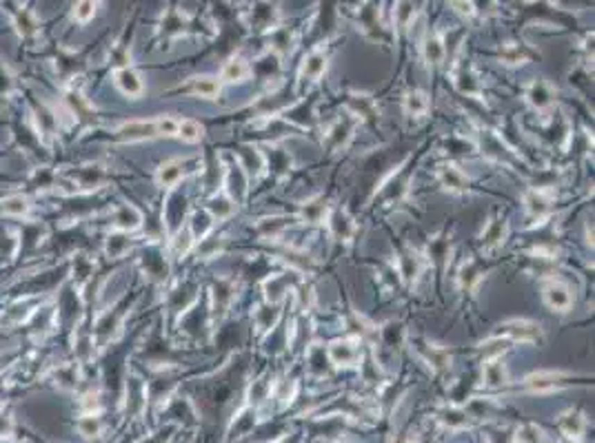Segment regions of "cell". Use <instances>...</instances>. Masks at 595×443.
<instances>
[{
    "instance_id": "obj_1",
    "label": "cell",
    "mask_w": 595,
    "mask_h": 443,
    "mask_svg": "<svg viewBox=\"0 0 595 443\" xmlns=\"http://www.w3.org/2000/svg\"><path fill=\"white\" fill-rule=\"evenodd\" d=\"M178 131V120L169 118V116H160L153 120H131L120 124L116 129L118 138L125 142H138V140H151V138H160V135H167L171 138Z\"/></svg>"
},
{
    "instance_id": "obj_2",
    "label": "cell",
    "mask_w": 595,
    "mask_h": 443,
    "mask_svg": "<svg viewBox=\"0 0 595 443\" xmlns=\"http://www.w3.org/2000/svg\"><path fill=\"white\" fill-rule=\"evenodd\" d=\"M496 337H504L509 342H524V344H542L544 342V331L540 324L529 322V320H509L498 326V331L493 333Z\"/></svg>"
},
{
    "instance_id": "obj_3",
    "label": "cell",
    "mask_w": 595,
    "mask_h": 443,
    "mask_svg": "<svg viewBox=\"0 0 595 443\" xmlns=\"http://www.w3.org/2000/svg\"><path fill=\"white\" fill-rule=\"evenodd\" d=\"M542 299L551 311L555 313H567L573 306V295L564 281L560 279H548L542 286Z\"/></svg>"
},
{
    "instance_id": "obj_4",
    "label": "cell",
    "mask_w": 595,
    "mask_h": 443,
    "mask_svg": "<svg viewBox=\"0 0 595 443\" xmlns=\"http://www.w3.org/2000/svg\"><path fill=\"white\" fill-rule=\"evenodd\" d=\"M327 357L333 366L349 368L362 359V353H360V346H358V339H335L327 348Z\"/></svg>"
},
{
    "instance_id": "obj_5",
    "label": "cell",
    "mask_w": 595,
    "mask_h": 443,
    "mask_svg": "<svg viewBox=\"0 0 595 443\" xmlns=\"http://www.w3.org/2000/svg\"><path fill=\"white\" fill-rule=\"evenodd\" d=\"M567 377L569 374L562 370H537V372H531L529 377L524 379V385L535 394H546V392H553V390L562 388Z\"/></svg>"
},
{
    "instance_id": "obj_6",
    "label": "cell",
    "mask_w": 595,
    "mask_h": 443,
    "mask_svg": "<svg viewBox=\"0 0 595 443\" xmlns=\"http://www.w3.org/2000/svg\"><path fill=\"white\" fill-rule=\"evenodd\" d=\"M358 122H360V120L353 118L351 113H349V116L335 120L331 127L327 129V133H324V140H327L329 149H333V151L344 149V146L349 144V140L353 138V131H355Z\"/></svg>"
},
{
    "instance_id": "obj_7",
    "label": "cell",
    "mask_w": 595,
    "mask_h": 443,
    "mask_svg": "<svg viewBox=\"0 0 595 443\" xmlns=\"http://www.w3.org/2000/svg\"><path fill=\"white\" fill-rule=\"evenodd\" d=\"M327 224H329L331 235H333L338 242H351L353 235H355V231H358V226H355L353 218H351V215L346 213L344 209H331L329 218H327Z\"/></svg>"
},
{
    "instance_id": "obj_8",
    "label": "cell",
    "mask_w": 595,
    "mask_h": 443,
    "mask_svg": "<svg viewBox=\"0 0 595 443\" xmlns=\"http://www.w3.org/2000/svg\"><path fill=\"white\" fill-rule=\"evenodd\" d=\"M189 162H192V157H185V160L176 157V160H167L165 164H160L158 173H156L158 184L165 189H174L189 173Z\"/></svg>"
},
{
    "instance_id": "obj_9",
    "label": "cell",
    "mask_w": 595,
    "mask_h": 443,
    "mask_svg": "<svg viewBox=\"0 0 595 443\" xmlns=\"http://www.w3.org/2000/svg\"><path fill=\"white\" fill-rule=\"evenodd\" d=\"M551 207H553V196H551V191H546V189H531L524 196V209L531 218H537V220L546 218V215L551 213Z\"/></svg>"
},
{
    "instance_id": "obj_10",
    "label": "cell",
    "mask_w": 595,
    "mask_h": 443,
    "mask_svg": "<svg viewBox=\"0 0 595 443\" xmlns=\"http://www.w3.org/2000/svg\"><path fill=\"white\" fill-rule=\"evenodd\" d=\"M437 180L440 184L449 191V193H464L469 189V177L464 175V171L458 164H442L437 168Z\"/></svg>"
},
{
    "instance_id": "obj_11",
    "label": "cell",
    "mask_w": 595,
    "mask_h": 443,
    "mask_svg": "<svg viewBox=\"0 0 595 443\" xmlns=\"http://www.w3.org/2000/svg\"><path fill=\"white\" fill-rule=\"evenodd\" d=\"M415 350H418V355L424 359V363H429L431 370H435V372L446 370L449 366H451V355H449V350L442 346L420 342L418 346H415Z\"/></svg>"
},
{
    "instance_id": "obj_12",
    "label": "cell",
    "mask_w": 595,
    "mask_h": 443,
    "mask_svg": "<svg viewBox=\"0 0 595 443\" xmlns=\"http://www.w3.org/2000/svg\"><path fill=\"white\" fill-rule=\"evenodd\" d=\"M482 379L489 385V388H502V385L509 383V370L504 366L502 355L489 357L485 361V368H482Z\"/></svg>"
},
{
    "instance_id": "obj_13",
    "label": "cell",
    "mask_w": 595,
    "mask_h": 443,
    "mask_svg": "<svg viewBox=\"0 0 595 443\" xmlns=\"http://www.w3.org/2000/svg\"><path fill=\"white\" fill-rule=\"evenodd\" d=\"M558 428H560V433H562L567 439L580 441V437L585 435V430H587V419H585V415H582L580 410H573V408H571V410L560 415Z\"/></svg>"
},
{
    "instance_id": "obj_14",
    "label": "cell",
    "mask_w": 595,
    "mask_h": 443,
    "mask_svg": "<svg viewBox=\"0 0 595 443\" xmlns=\"http://www.w3.org/2000/svg\"><path fill=\"white\" fill-rule=\"evenodd\" d=\"M553 98L555 96H553L551 85L544 82V80H535V82H531L529 87H526V102H529V105L533 109H537V111L551 109L553 107Z\"/></svg>"
},
{
    "instance_id": "obj_15",
    "label": "cell",
    "mask_w": 595,
    "mask_h": 443,
    "mask_svg": "<svg viewBox=\"0 0 595 443\" xmlns=\"http://www.w3.org/2000/svg\"><path fill=\"white\" fill-rule=\"evenodd\" d=\"M114 82L120 89V94H125L129 98H140L142 91H144L140 76L133 69H129V67H122V69L114 71Z\"/></svg>"
},
{
    "instance_id": "obj_16",
    "label": "cell",
    "mask_w": 595,
    "mask_h": 443,
    "mask_svg": "<svg viewBox=\"0 0 595 443\" xmlns=\"http://www.w3.org/2000/svg\"><path fill=\"white\" fill-rule=\"evenodd\" d=\"M346 109L353 118L358 120H376L378 118V107L371 96L367 94H351V98L346 100Z\"/></svg>"
},
{
    "instance_id": "obj_17",
    "label": "cell",
    "mask_w": 595,
    "mask_h": 443,
    "mask_svg": "<svg viewBox=\"0 0 595 443\" xmlns=\"http://www.w3.org/2000/svg\"><path fill=\"white\" fill-rule=\"evenodd\" d=\"M329 213H331V207L327 204V200L316 198V200H309L302 204L300 220L305 224H327Z\"/></svg>"
},
{
    "instance_id": "obj_18",
    "label": "cell",
    "mask_w": 595,
    "mask_h": 443,
    "mask_svg": "<svg viewBox=\"0 0 595 443\" xmlns=\"http://www.w3.org/2000/svg\"><path fill=\"white\" fill-rule=\"evenodd\" d=\"M396 268H398L400 279L411 284V281L418 279V275L422 272V257L418 253H413V251H404V253L398 255V266Z\"/></svg>"
},
{
    "instance_id": "obj_19",
    "label": "cell",
    "mask_w": 595,
    "mask_h": 443,
    "mask_svg": "<svg viewBox=\"0 0 595 443\" xmlns=\"http://www.w3.org/2000/svg\"><path fill=\"white\" fill-rule=\"evenodd\" d=\"M437 422H440L444 428L458 433V430H467L471 426V417L467 415V410H462V408L446 406V408H442L440 412H437Z\"/></svg>"
},
{
    "instance_id": "obj_20",
    "label": "cell",
    "mask_w": 595,
    "mask_h": 443,
    "mask_svg": "<svg viewBox=\"0 0 595 443\" xmlns=\"http://www.w3.org/2000/svg\"><path fill=\"white\" fill-rule=\"evenodd\" d=\"M207 213L213 220H227L235 213V200L229 196L227 191H220L218 196H213L207 202Z\"/></svg>"
},
{
    "instance_id": "obj_21",
    "label": "cell",
    "mask_w": 595,
    "mask_h": 443,
    "mask_svg": "<svg viewBox=\"0 0 595 443\" xmlns=\"http://www.w3.org/2000/svg\"><path fill=\"white\" fill-rule=\"evenodd\" d=\"M324 69H327V55H324L320 49L311 51L305 58V62H302L300 78L302 80H318V78L324 73Z\"/></svg>"
},
{
    "instance_id": "obj_22",
    "label": "cell",
    "mask_w": 595,
    "mask_h": 443,
    "mask_svg": "<svg viewBox=\"0 0 595 443\" xmlns=\"http://www.w3.org/2000/svg\"><path fill=\"white\" fill-rule=\"evenodd\" d=\"M140 224H142V213L136 207H129V204H125V207L116 209V213H114V226H116V229H120V231H136Z\"/></svg>"
},
{
    "instance_id": "obj_23",
    "label": "cell",
    "mask_w": 595,
    "mask_h": 443,
    "mask_svg": "<svg viewBox=\"0 0 595 443\" xmlns=\"http://www.w3.org/2000/svg\"><path fill=\"white\" fill-rule=\"evenodd\" d=\"M429 107H431L429 96H426L424 91H420V89H413V91H409L407 96H404V111H407L411 118L426 116V113H429Z\"/></svg>"
},
{
    "instance_id": "obj_24",
    "label": "cell",
    "mask_w": 595,
    "mask_h": 443,
    "mask_svg": "<svg viewBox=\"0 0 595 443\" xmlns=\"http://www.w3.org/2000/svg\"><path fill=\"white\" fill-rule=\"evenodd\" d=\"M504 237H507V224H504V220H493L487 224L485 233H482V246L487 251H496V248L504 244Z\"/></svg>"
},
{
    "instance_id": "obj_25",
    "label": "cell",
    "mask_w": 595,
    "mask_h": 443,
    "mask_svg": "<svg viewBox=\"0 0 595 443\" xmlns=\"http://www.w3.org/2000/svg\"><path fill=\"white\" fill-rule=\"evenodd\" d=\"M482 281V268L478 266V262H474V259H469V262L462 264V268H460L458 272V284L462 290H476L480 286Z\"/></svg>"
},
{
    "instance_id": "obj_26",
    "label": "cell",
    "mask_w": 595,
    "mask_h": 443,
    "mask_svg": "<svg viewBox=\"0 0 595 443\" xmlns=\"http://www.w3.org/2000/svg\"><path fill=\"white\" fill-rule=\"evenodd\" d=\"M249 76V64H246L242 58H231L224 62L222 71H220V80L222 82H242Z\"/></svg>"
},
{
    "instance_id": "obj_27",
    "label": "cell",
    "mask_w": 595,
    "mask_h": 443,
    "mask_svg": "<svg viewBox=\"0 0 595 443\" xmlns=\"http://www.w3.org/2000/svg\"><path fill=\"white\" fill-rule=\"evenodd\" d=\"M176 135L183 142H187V144H196V142L202 140V135H205V127H202L200 122L192 120V118H185V120H178Z\"/></svg>"
},
{
    "instance_id": "obj_28",
    "label": "cell",
    "mask_w": 595,
    "mask_h": 443,
    "mask_svg": "<svg viewBox=\"0 0 595 443\" xmlns=\"http://www.w3.org/2000/svg\"><path fill=\"white\" fill-rule=\"evenodd\" d=\"M192 94L194 96H200V98H216L220 94V82L218 78H211V76H202V78H196V80L192 82Z\"/></svg>"
},
{
    "instance_id": "obj_29",
    "label": "cell",
    "mask_w": 595,
    "mask_h": 443,
    "mask_svg": "<svg viewBox=\"0 0 595 443\" xmlns=\"http://www.w3.org/2000/svg\"><path fill=\"white\" fill-rule=\"evenodd\" d=\"M291 218H267V220H260V224H258V231H260L265 237H278L283 231H287L291 226Z\"/></svg>"
},
{
    "instance_id": "obj_30",
    "label": "cell",
    "mask_w": 595,
    "mask_h": 443,
    "mask_svg": "<svg viewBox=\"0 0 595 443\" xmlns=\"http://www.w3.org/2000/svg\"><path fill=\"white\" fill-rule=\"evenodd\" d=\"M442 58H444V44H442V40L437 38V36L426 38V42H424V60L429 62V64H440Z\"/></svg>"
},
{
    "instance_id": "obj_31",
    "label": "cell",
    "mask_w": 595,
    "mask_h": 443,
    "mask_svg": "<svg viewBox=\"0 0 595 443\" xmlns=\"http://www.w3.org/2000/svg\"><path fill=\"white\" fill-rule=\"evenodd\" d=\"M515 443H546V435L537 426L529 424V426L518 428V433H515Z\"/></svg>"
},
{
    "instance_id": "obj_32",
    "label": "cell",
    "mask_w": 595,
    "mask_h": 443,
    "mask_svg": "<svg viewBox=\"0 0 595 443\" xmlns=\"http://www.w3.org/2000/svg\"><path fill=\"white\" fill-rule=\"evenodd\" d=\"M287 281L289 275H276L265 284V290H267V299L269 302H278L283 295L287 293Z\"/></svg>"
},
{
    "instance_id": "obj_33",
    "label": "cell",
    "mask_w": 595,
    "mask_h": 443,
    "mask_svg": "<svg viewBox=\"0 0 595 443\" xmlns=\"http://www.w3.org/2000/svg\"><path fill=\"white\" fill-rule=\"evenodd\" d=\"M100 430H103V426H100V419L96 415H85L81 422H78V433H81L83 437H87V439L98 437Z\"/></svg>"
},
{
    "instance_id": "obj_34",
    "label": "cell",
    "mask_w": 595,
    "mask_h": 443,
    "mask_svg": "<svg viewBox=\"0 0 595 443\" xmlns=\"http://www.w3.org/2000/svg\"><path fill=\"white\" fill-rule=\"evenodd\" d=\"M455 87L462 91V94H467V96H476V98L480 96V85H478V80L474 76L467 73V69L455 76Z\"/></svg>"
},
{
    "instance_id": "obj_35",
    "label": "cell",
    "mask_w": 595,
    "mask_h": 443,
    "mask_svg": "<svg viewBox=\"0 0 595 443\" xmlns=\"http://www.w3.org/2000/svg\"><path fill=\"white\" fill-rule=\"evenodd\" d=\"M222 251V240L220 237H200L198 253L202 257H216Z\"/></svg>"
},
{
    "instance_id": "obj_36",
    "label": "cell",
    "mask_w": 595,
    "mask_h": 443,
    "mask_svg": "<svg viewBox=\"0 0 595 443\" xmlns=\"http://www.w3.org/2000/svg\"><path fill=\"white\" fill-rule=\"evenodd\" d=\"M3 211L7 215H25L29 211V204L22 196H11L3 202Z\"/></svg>"
},
{
    "instance_id": "obj_37",
    "label": "cell",
    "mask_w": 595,
    "mask_h": 443,
    "mask_svg": "<svg viewBox=\"0 0 595 443\" xmlns=\"http://www.w3.org/2000/svg\"><path fill=\"white\" fill-rule=\"evenodd\" d=\"M94 16H96V3H94V0H78L76 11H74V18L85 25V22H89Z\"/></svg>"
},
{
    "instance_id": "obj_38",
    "label": "cell",
    "mask_w": 595,
    "mask_h": 443,
    "mask_svg": "<svg viewBox=\"0 0 595 443\" xmlns=\"http://www.w3.org/2000/svg\"><path fill=\"white\" fill-rule=\"evenodd\" d=\"M502 60L507 62V64H522V62H526V53L520 49V47H507L502 51Z\"/></svg>"
},
{
    "instance_id": "obj_39",
    "label": "cell",
    "mask_w": 595,
    "mask_h": 443,
    "mask_svg": "<svg viewBox=\"0 0 595 443\" xmlns=\"http://www.w3.org/2000/svg\"><path fill=\"white\" fill-rule=\"evenodd\" d=\"M451 5H453V9L458 11V14H462V16H474L476 14V7H474L471 0H451Z\"/></svg>"
},
{
    "instance_id": "obj_40",
    "label": "cell",
    "mask_w": 595,
    "mask_h": 443,
    "mask_svg": "<svg viewBox=\"0 0 595 443\" xmlns=\"http://www.w3.org/2000/svg\"><path fill=\"white\" fill-rule=\"evenodd\" d=\"M560 443H580V441H576V439H567V437H564V439L560 441Z\"/></svg>"
}]
</instances>
